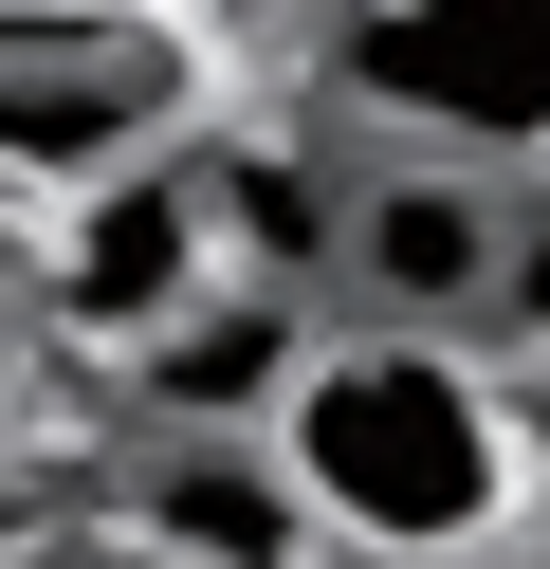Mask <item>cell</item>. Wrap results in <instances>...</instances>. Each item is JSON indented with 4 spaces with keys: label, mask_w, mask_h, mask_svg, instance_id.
Masks as SVG:
<instances>
[{
    "label": "cell",
    "mask_w": 550,
    "mask_h": 569,
    "mask_svg": "<svg viewBox=\"0 0 550 569\" xmlns=\"http://www.w3.org/2000/svg\"><path fill=\"white\" fill-rule=\"evenodd\" d=\"M220 276H239V166H220V148H147L129 184H92V202L56 221V258H37L19 295L129 368V349H166Z\"/></svg>",
    "instance_id": "obj_4"
},
{
    "label": "cell",
    "mask_w": 550,
    "mask_h": 569,
    "mask_svg": "<svg viewBox=\"0 0 550 569\" xmlns=\"http://www.w3.org/2000/svg\"><path fill=\"white\" fill-rule=\"evenodd\" d=\"M129 551H147V569H293V551H312V515H293L276 441H147Z\"/></svg>",
    "instance_id": "obj_6"
},
{
    "label": "cell",
    "mask_w": 550,
    "mask_h": 569,
    "mask_svg": "<svg viewBox=\"0 0 550 569\" xmlns=\"http://www.w3.org/2000/svg\"><path fill=\"white\" fill-rule=\"evenodd\" d=\"M477 349L550 368V184H532V239H513V295H496V331H477Z\"/></svg>",
    "instance_id": "obj_7"
},
{
    "label": "cell",
    "mask_w": 550,
    "mask_h": 569,
    "mask_svg": "<svg viewBox=\"0 0 550 569\" xmlns=\"http://www.w3.org/2000/svg\"><path fill=\"white\" fill-rule=\"evenodd\" d=\"M513 239H532V184L367 148L330 184V312L349 331H403V349H477L496 295H513Z\"/></svg>",
    "instance_id": "obj_3"
},
{
    "label": "cell",
    "mask_w": 550,
    "mask_h": 569,
    "mask_svg": "<svg viewBox=\"0 0 550 569\" xmlns=\"http://www.w3.org/2000/svg\"><path fill=\"white\" fill-rule=\"evenodd\" d=\"M312 349L330 331L293 312V276H220L166 349H129V405L166 422V441H276V405L312 386Z\"/></svg>",
    "instance_id": "obj_5"
},
{
    "label": "cell",
    "mask_w": 550,
    "mask_h": 569,
    "mask_svg": "<svg viewBox=\"0 0 550 569\" xmlns=\"http://www.w3.org/2000/svg\"><path fill=\"white\" fill-rule=\"evenodd\" d=\"M312 74L403 166H496V184L550 166V0H367L312 38Z\"/></svg>",
    "instance_id": "obj_2"
},
{
    "label": "cell",
    "mask_w": 550,
    "mask_h": 569,
    "mask_svg": "<svg viewBox=\"0 0 550 569\" xmlns=\"http://www.w3.org/2000/svg\"><path fill=\"white\" fill-rule=\"evenodd\" d=\"M276 478L312 515V551L367 569H496L532 532V422L477 349H403V331H330L312 386L276 405Z\"/></svg>",
    "instance_id": "obj_1"
},
{
    "label": "cell",
    "mask_w": 550,
    "mask_h": 569,
    "mask_svg": "<svg viewBox=\"0 0 550 569\" xmlns=\"http://www.w3.org/2000/svg\"><path fill=\"white\" fill-rule=\"evenodd\" d=\"M0 441H19V405H0Z\"/></svg>",
    "instance_id": "obj_8"
}]
</instances>
